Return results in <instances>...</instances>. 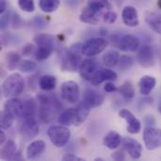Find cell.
I'll use <instances>...</instances> for the list:
<instances>
[{"label":"cell","mask_w":161,"mask_h":161,"mask_svg":"<svg viewBox=\"0 0 161 161\" xmlns=\"http://www.w3.org/2000/svg\"><path fill=\"white\" fill-rule=\"evenodd\" d=\"M82 44L75 43L61 54V69L67 72H76L82 59Z\"/></svg>","instance_id":"7a4b0ae2"},{"label":"cell","mask_w":161,"mask_h":161,"mask_svg":"<svg viewBox=\"0 0 161 161\" xmlns=\"http://www.w3.org/2000/svg\"><path fill=\"white\" fill-rule=\"evenodd\" d=\"M19 8L25 12H33L35 10L34 0H18Z\"/></svg>","instance_id":"d590c367"},{"label":"cell","mask_w":161,"mask_h":161,"mask_svg":"<svg viewBox=\"0 0 161 161\" xmlns=\"http://www.w3.org/2000/svg\"><path fill=\"white\" fill-rule=\"evenodd\" d=\"M32 25L36 26L37 28H42L45 26V23L44 20L41 17V16H36L33 20H32Z\"/></svg>","instance_id":"7bdbcfd3"},{"label":"cell","mask_w":161,"mask_h":161,"mask_svg":"<svg viewBox=\"0 0 161 161\" xmlns=\"http://www.w3.org/2000/svg\"><path fill=\"white\" fill-rule=\"evenodd\" d=\"M37 67H38L37 62L30 60V59H24V60H21V62L18 66V69L22 73L30 74V73L35 72L37 70Z\"/></svg>","instance_id":"836d02e7"},{"label":"cell","mask_w":161,"mask_h":161,"mask_svg":"<svg viewBox=\"0 0 161 161\" xmlns=\"http://www.w3.org/2000/svg\"><path fill=\"white\" fill-rule=\"evenodd\" d=\"M34 42L37 44V49L34 53L38 61H43L47 59L55 49L54 37L50 34L40 33L34 37Z\"/></svg>","instance_id":"3957f363"},{"label":"cell","mask_w":161,"mask_h":161,"mask_svg":"<svg viewBox=\"0 0 161 161\" xmlns=\"http://www.w3.org/2000/svg\"><path fill=\"white\" fill-rule=\"evenodd\" d=\"M11 12L8 11V10H6L4 13L1 14V17H0V28L2 31L6 30L7 27L9 25V22H11Z\"/></svg>","instance_id":"8d00e7d4"},{"label":"cell","mask_w":161,"mask_h":161,"mask_svg":"<svg viewBox=\"0 0 161 161\" xmlns=\"http://www.w3.org/2000/svg\"><path fill=\"white\" fill-rule=\"evenodd\" d=\"M18 129L21 136L26 140L35 138L40 131L37 117H21Z\"/></svg>","instance_id":"52a82bcc"},{"label":"cell","mask_w":161,"mask_h":161,"mask_svg":"<svg viewBox=\"0 0 161 161\" xmlns=\"http://www.w3.org/2000/svg\"><path fill=\"white\" fill-rule=\"evenodd\" d=\"M122 19L125 25L129 27H136L140 25L139 13L135 7L126 6L122 11Z\"/></svg>","instance_id":"e0dca14e"},{"label":"cell","mask_w":161,"mask_h":161,"mask_svg":"<svg viewBox=\"0 0 161 161\" xmlns=\"http://www.w3.org/2000/svg\"><path fill=\"white\" fill-rule=\"evenodd\" d=\"M95 160H104V159H103V158H95Z\"/></svg>","instance_id":"f5cc1de1"},{"label":"cell","mask_w":161,"mask_h":161,"mask_svg":"<svg viewBox=\"0 0 161 161\" xmlns=\"http://www.w3.org/2000/svg\"><path fill=\"white\" fill-rule=\"evenodd\" d=\"M105 97L104 95L92 88H87L83 93V101L91 108H95L100 107L104 103Z\"/></svg>","instance_id":"2e32d148"},{"label":"cell","mask_w":161,"mask_h":161,"mask_svg":"<svg viewBox=\"0 0 161 161\" xmlns=\"http://www.w3.org/2000/svg\"><path fill=\"white\" fill-rule=\"evenodd\" d=\"M11 25L13 28H20L24 25V22L18 13H12L11 15Z\"/></svg>","instance_id":"f35d334b"},{"label":"cell","mask_w":161,"mask_h":161,"mask_svg":"<svg viewBox=\"0 0 161 161\" xmlns=\"http://www.w3.org/2000/svg\"><path fill=\"white\" fill-rule=\"evenodd\" d=\"M13 160H23L22 154L20 152H17L16 155H15V157H14V158H13Z\"/></svg>","instance_id":"c3c4849f"},{"label":"cell","mask_w":161,"mask_h":161,"mask_svg":"<svg viewBox=\"0 0 161 161\" xmlns=\"http://www.w3.org/2000/svg\"><path fill=\"white\" fill-rule=\"evenodd\" d=\"M23 102H24V108H23L22 117H37L39 106L37 105L36 101L32 98H28Z\"/></svg>","instance_id":"f1b7e54d"},{"label":"cell","mask_w":161,"mask_h":161,"mask_svg":"<svg viewBox=\"0 0 161 161\" xmlns=\"http://www.w3.org/2000/svg\"><path fill=\"white\" fill-rule=\"evenodd\" d=\"M157 85V80L152 75H143L139 81V89L140 92L143 95H149L151 92Z\"/></svg>","instance_id":"44dd1931"},{"label":"cell","mask_w":161,"mask_h":161,"mask_svg":"<svg viewBox=\"0 0 161 161\" xmlns=\"http://www.w3.org/2000/svg\"><path fill=\"white\" fill-rule=\"evenodd\" d=\"M158 58H159V62L161 65V42L160 43L158 44Z\"/></svg>","instance_id":"681fc988"},{"label":"cell","mask_w":161,"mask_h":161,"mask_svg":"<svg viewBox=\"0 0 161 161\" xmlns=\"http://www.w3.org/2000/svg\"><path fill=\"white\" fill-rule=\"evenodd\" d=\"M2 93L6 98L18 97L25 90V80L18 73L6 77L2 83Z\"/></svg>","instance_id":"277c9868"},{"label":"cell","mask_w":161,"mask_h":161,"mask_svg":"<svg viewBox=\"0 0 161 161\" xmlns=\"http://www.w3.org/2000/svg\"><path fill=\"white\" fill-rule=\"evenodd\" d=\"M58 121L59 125H65V126L75 125V121H76L75 108H69L63 110L59 114Z\"/></svg>","instance_id":"7402d4cb"},{"label":"cell","mask_w":161,"mask_h":161,"mask_svg":"<svg viewBox=\"0 0 161 161\" xmlns=\"http://www.w3.org/2000/svg\"><path fill=\"white\" fill-rule=\"evenodd\" d=\"M35 51H36V49L32 43H26L24 45V47L22 49V55L24 57H29V56H31V54L35 53Z\"/></svg>","instance_id":"60d3db41"},{"label":"cell","mask_w":161,"mask_h":161,"mask_svg":"<svg viewBox=\"0 0 161 161\" xmlns=\"http://www.w3.org/2000/svg\"><path fill=\"white\" fill-rule=\"evenodd\" d=\"M158 112L161 114V101L160 103H159V105H158Z\"/></svg>","instance_id":"816d5d0a"},{"label":"cell","mask_w":161,"mask_h":161,"mask_svg":"<svg viewBox=\"0 0 161 161\" xmlns=\"http://www.w3.org/2000/svg\"><path fill=\"white\" fill-rule=\"evenodd\" d=\"M47 136L50 142L58 148L64 147L70 141L71 131L65 125H53L48 128Z\"/></svg>","instance_id":"5b68a950"},{"label":"cell","mask_w":161,"mask_h":161,"mask_svg":"<svg viewBox=\"0 0 161 161\" xmlns=\"http://www.w3.org/2000/svg\"><path fill=\"white\" fill-rule=\"evenodd\" d=\"M57 86V78L52 75H43L39 79V87L43 92H51Z\"/></svg>","instance_id":"484cf974"},{"label":"cell","mask_w":161,"mask_h":161,"mask_svg":"<svg viewBox=\"0 0 161 161\" xmlns=\"http://www.w3.org/2000/svg\"><path fill=\"white\" fill-rule=\"evenodd\" d=\"M111 158L114 159V160H125V154H124V151L123 150H120V151H117L115 152L114 154L111 155Z\"/></svg>","instance_id":"f6af8a7d"},{"label":"cell","mask_w":161,"mask_h":161,"mask_svg":"<svg viewBox=\"0 0 161 161\" xmlns=\"http://www.w3.org/2000/svg\"><path fill=\"white\" fill-rule=\"evenodd\" d=\"M91 108L83 101L81 103H78V105L75 107V112H76V121L75 125L76 126L81 125L88 118L90 114Z\"/></svg>","instance_id":"4316f807"},{"label":"cell","mask_w":161,"mask_h":161,"mask_svg":"<svg viewBox=\"0 0 161 161\" xmlns=\"http://www.w3.org/2000/svg\"><path fill=\"white\" fill-rule=\"evenodd\" d=\"M138 62L141 66L149 68L155 65V52L151 45L143 44L139 48L138 52Z\"/></svg>","instance_id":"30bf717a"},{"label":"cell","mask_w":161,"mask_h":161,"mask_svg":"<svg viewBox=\"0 0 161 161\" xmlns=\"http://www.w3.org/2000/svg\"><path fill=\"white\" fill-rule=\"evenodd\" d=\"M62 160L64 161H83L85 160L84 158L75 155V154H65L63 157H62Z\"/></svg>","instance_id":"ee69618b"},{"label":"cell","mask_w":161,"mask_h":161,"mask_svg":"<svg viewBox=\"0 0 161 161\" xmlns=\"http://www.w3.org/2000/svg\"><path fill=\"white\" fill-rule=\"evenodd\" d=\"M46 144L42 140H37L32 142L27 147H26V158L27 159H35L39 158L45 150Z\"/></svg>","instance_id":"d6986e66"},{"label":"cell","mask_w":161,"mask_h":161,"mask_svg":"<svg viewBox=\"0 0 161 161\" xmlns=\"http://www.w3.org/2000/svg\"><path fill=\"white\" fill-rule=\"evenodd\" d=\"M120 54L116 50H108L107 51L103 57H102V61L105 66L108 68H113L118 65L119 60H120Z\"/></svg>","instance_id":"83f0119b"},{"label":"cell","mask_w":161,"mask_h":161,"mask_svg":"<svg viewBox=\"0 0 161 161\" xmlns=\"http://www.w3.org/2000/svg\"><path fill=\"white\" fill-rule=\"evenodd\" d=\"M145 21L152 30L161 35V12H148L146 14Z\"/></svg>","instance_id":"d4e9b609"},{"label":"cell","mask_w":161,"mask_h":161,"mask_svg":"<svg viewBox=\"0 0 161 161\" xmlns=\"http://www.w3.org/2000/svg\"><path fill=\"white\" fill-rule=\"evenodd\" d=\"M143 141L145 147L150 151L161 147V129L147 126L143 131Z\"/></svg>","instance_id":"9c48e42d"},{"label":"cell","mask_w":161,"mask_h":161,"mask_svg":"<svg viewBox=\"0 0 161 161\" xmlns=\"http://www.w3.org/2000/svg\"><path fill=\"white\" fill-rule=\"evenodd\" d=\"M108 41L103 37H93L87 40L82 44L81 52L83 56L88 58L95 57L104 52L108 46Z\"/></svg>","instance_id":"8992f818"},{"label":"cell","mask_w":161,"mask_h":161,"mask_svg":"<svg viewBox=\"0 0 161 161\" xmlns=\"http://www.w3.org/2000/svg\"><path fill=\"white\" fill-rule=\"evenodd\" d=\"M101 16H102L101 14H99L95 10L92 9L90 7L86 6L82 9L81 13L79 15V20L82 23L89 24V25H96L99 23V20H100Z\"/></svg>","instance_id":"ffe728a7"},{"label":"cell","mask_w":161,"mask_h":161,"mask_svg":"<svg viewBox=\"0 0 161 161\" xmlns=\"http://www.w3.org/2000/svg\"><path fill=\"white\" fill-rule=\"evenodd\" d=\"M118 92L125 101H131L135 97V90L131 82L126 81L118 88Z\"/></svg>","instance_id":"4dcf8cb0"},{"label":"cell","mask_w":161,"mask_h":161,"mask_svg":"<svg viewBox=\"0 0 161 161\" xmlns=\"http://www.w3.org/2000/svg\"><path fill=\"white\" fill-rule=\"evenodd\" d=\"M119 116L126 122V130L130 134L135 135L140 133V131L142 130V124L140 120L137 119V117L130 110L126 108H122L119 111Z\"/></svg>","instance_id":"8fae6325"},{"label":"cell","mask_w":161,"mask_h":161,"mask_svg":"<svg viewBox=\"0 0 161 161\" xmlns=\"http://www.w3.org/2000/svg\"><path fill=\"white\" fill-rule=\"evenodd\" d=\"M104 91L106 92L111 93V92H118V88L116 87V85L114 83H112L111 81H108L105 85H104Z\"/></svg>","instance_id":"b9f144b4"},{"label":"cell","mask_w":161,"mask_h":161,"mask_svg":"<svg viewBox=\"0 0 161 161\" xmlns=\"http://www.w3.org/2000/svg\"><path fill=\"white\" fill-rule=\"evenodd\" d=\"M16 143L12 140L7 141L1 148L0 158L2 160H13L16 153H17Z\"/></svg>","instance_id":"cb8c5ba5"},{"label":"cell","mask_w":161,"mask_h":161,"mask_svg":"<svg viewBox=\"0 0 161 161\" xmlns=\"http://www.w3.org/2000/svg\"><path fill=\"white\" fill-rule=\"evenodd\" d=\"M37 101L39 102L38 118L43 124L51 123L55 119L56 114L62 109V105L53 94L38 93Z\"/></svg>","instance_id":"6da1fadb"},{"label":"cell","mask_w":161,"mask_h":161,"mask_svg":"<svg viewBox=\"0 0 161 161\" xmlns=\"http://www.w3.org/2000/svg\"><path fill=\"white\" fill-rule=\"evenodd\" d=\"M5 60L8 71H13L18 68L21 62V56L15 51H8L5 55Z\"/></svg>","instance_id":"f546056e"},{"label":"cell","mask_w":161,"mask_h":161,"mask_svg":"<svg viewBox=\"0 0 161 161\" xmlns=\"http://www.w3.org/2000/svg\"><path fill=\"white\" fill-rule=\"evenodd\" d=\"M59 5V0H39V7L45 13H51L56 11L58 8Z\"/></svg>","instance_id":"1f68e13d"},{"label":"cell","mask_w":161,"mask_h":161,"mask_svg":"<svg viewBox=\"0 0 161 161\" xmlns=\"http://www.w3.org/2000/svg\"><path fill=\"white\" fill-rule=\"evenodd\" d=\"M5 142H6V135H5V133L1 130L0 131V144H4L5 143Z\"/></svg>","instance_id":"7dc6e473"},{"label":"cell","mask_w":161,"mask_h":161,"mask_svg":"<svg viewBox=\"0 0 161 161\" xmlns=\"http://www.w3.org/2000/svg\"><path fill=\"white\" fill-rule=\"evenodd\" d=\"M2 43L6 46V45H9L11 43H17V36L13 35V34H9L7 33L5 35L2 36Z\"/></svg>","instance_id":"ab89813d"},{"label":"cell","mask_w":161,"mask_h":161,"mask_svg":"<svg viewBox=\"0 0 161 161\" xmlns=\"http://www.w3.org/2000/svg\"><path fill=\"white\" fill-rule=\"evenodd\" d=\"M99 69L98 64L96 59L93 58H86L83 59L79 65V75L80 76L87 80V81H91V79L93 77V75H95V73L97 72V70Z\"/></svg>","instance_id":"7c38bea8"},{"label":"cell","mask_w":161,"mask_h":161,"mask_svg":"<svg viewBox=\"0 0 161 161\" xmlns=\"http://www.w3.org/2000/svg\"><path fill=\"white\" fill-rule=\"evenodd\" d=\"M15 116L12 115L10 112L2 109L1 111V115H0V127L2 130H7L8 128L11 127V125L14 123L15 120Z\"/></svg>","instance_id":"d6a6232c"},{"label":"cell","mask_w":161,"mask_h":161,"mask_svg":"<svg viewBox=\"0 0 161 161\" xmlns=\"http://www.w3.org/2000/svg\"><path fill=\"white\" fill-rule=\"evenodd\" d=\"M158 8L161 9V0H158Z\"/></svg>","instance_id":"f907efd6"},{"label":"cell","mask_w":161,"mask_h":161,"mask_svg":"<svg viewBox=\"0 0 161 161\" xmlns=\"http://www.w3.org/2000/svg\"><path fill=\"white\" fill-rule=\"evenodd\" d=\"M123 142L122 136L116 131H109L104 138L103 143L109 150L117 149Z\"/></svg>","instance_id":"603a6c76"},{"label":"cell","mask_w":161,"mask_h":161,"mask_svg":"<svg viewBox=\"0 0 161 161\" xmlns=\"http://www.w3.org/2000/svg\"><path fill=\"white\" fill-rule=\"evenodd\" d=\"M117 77V73L113 70H110V68H99L90 82L93 86H98L103 82L115 81Z\"/></svg>","instance_id":"9a60e30c"},{"label":"cell","mask_w":161,"mask_h":161,"mask_svg":"<svg viewBox=\"0 0 161 161\" xmlns=\"http://www.w3.org/2000/svg\"><path fill=\"white\" fill-rule=\"evenodd\" d=\"M117 46L119 47L120 50H122L124 52H129V53L136 52L141 47L140 40L136 36L130 35V34L122 36L119 40Z\"/></svg>","instance_id":"5bb4252c"},{"label":"cell","mask_w":161,"mask_h":161,"mask_svg":"<svg viewBox=\"0 0 161 161\" xmlns=\"http://www.w3.org/2000/svg\"><path fill=\"white\" fill-rule=\"evenodd\" d=\"M102 18H103V21L105 23L111 25V24H114L117 21L118 15H117V13L115 11L110 9V10H107L106 12H104Z\"/></svg>","instance_id":"74e56055"},{"label":"cell","mask_w":161,"mask_h":161,"mask_svg":"<svg viewBox=\"0 0 161 161\" xmlns=\"http://www.w3.org/2000/svg\"><path fill=\"white\" fill-rule=\"evenodd\" d=\"M7 10V1L0 0V14L4 13Z\"/></svg>","instance_id":"bcb514c9"},{"label":"cell","mask_w":161,"mask_h":161,"mask_svg":"<svg viewBox=\"0 0 161 161\" xmlns=\"http://www.w3.org/2000/svg\"><path fill=\"white\" fill-rule=\"evenodd\" d=\"M61 98L69 104H76L80 98V88L79 85L74 80H68L61 84L60 87Z\"/></svg>","instance_id":"ba28073f"},{"label":"cell","mask_w":161,"mask_h":161,"mask_svg":"<svg viewBox=\"0 0 161 161\" xmlns=\"http://www.w3.org/2000/svg\"><path fill=\"white\" fill-rule=\"evenodd\" d=\"M134 62H135V60L131 56L124 55L120 58L118 65H119L120 70H128L133 66Z\"/></svg>","instance_id":"e575fe53"},{"label":"cell","mask_w":161,"mask_h":161,"mask_svg":"<svg viewBox=\"0 0 161 161\" xmlns=\"http://www.w3.org/2000/svg\"><path fill=\"white\" fill-rule=\"evenodd\" d=\"M123 147L131 158H141L142 153V146L137 140L130 137H125L123 140Z\"/></svg>","instance_id":"4fadbf2b"},{"label":"cell","mask_w":161,"mask_h":161,"mask_svg":"<svg viewBox=\"0 0 161 161\" xmlns=\"http://www.w3.org/2000/svg\"><path fill=\"white\" fill-rule=\"evenodd\" d=\"M23 108L24 102L17 97H12L8 98V100L5 102L3 109L10 112L12 115L15 116V118H21L23 114Z\"/></svg>","instance_id":"ac0fdd59"}]
</instances>
